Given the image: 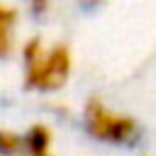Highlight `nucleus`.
I'll list each match as a JSON object with an SVG mask.
<instances>
[{
    "label": "nucleus",
    "mask_w": 156,
    "mask_h": 156,
    "mask_svg": "<svg viewBox=\"0 0 156 156\" xmlns=\"http://www.w3.org/2000/svg\"><path fill=\"white\" fill-rule=\"evenodd\" d=\"M24 134V156H46L51 146V129L46 124H32Z\"/></svg>",
    "instance_id": "obj_4"
},
{
    "label": "nucleus",
    "mask_w": 156,
    "mask_h": 156,
    "mask_svg": "<svg viewBox=\"0 0 156 156\" xmlns=\"http://www.w3.org/2000/svg\"><path fill=\"white\" fill-rule=\"evenodd\" d=\"M46 156H49V154H46Z\"/></svg>",
    "instance_id": "obj_7"
},
{
    "label": "nucleus",
    "mask_w": 156,
    "mask_h": 156,
    "mask_svg": "<svg viewBox=\"0 0 156 156\" xmlns=\"http://www.w3.org/2000/svg\"><path fill=\"white\" fill-rule=\"evenodd\" d=\"M83 127L93 139L105 141V144H115V146H129L139 139V124L129 115L110 110L98 98L85 102Z\"/></svg>",
    "instance_id": "obj_2"
},
{
    "label": "nucleus",
    "mask_w": 156,
    "mask_h": 156,
    "mask_svg": "<svg viewBox=\"0 0 156 156\" xmlns=\"http://www.w3.org/2000/svg\"><path fill=\"white\" fill-rule=\"evenodd\" d=\"M34 2H46V0H34Z\"/></svg>",
    "instance_id": "obj_6"
},
{
    "label": "nucleus",
    "mask_w": 156,
    "mask_h": 156,
    "mask_svg": "<svg viewBox=\"0 0 156 156\" xmlns=\"http://www.w3.org/2000/svg\"><path fill=\"white\" fill-rule=\"evenodd\" d=\"M0 156H24V134L0 129Z\"/></svg>",
    "instance_id": "obj_5"
},
{
    "label": "nucleus",
    "mask_w": 156,
    "mask_h": 156,
    "mask_svg": "<svg viewBox=\"0 0 156 156\" xmlns=\"http://www.w3.org/2000/svg\"><path fill=\"white\" fill-rule=\"evenodd\" d=\"M17 10L0 2V58L12 56L15 51V29H17Z\"/></svg>",
    "instance_id": "obj_3"
},
{
    "label": "nucleus",
    "mask_w": 156,
    "mask_h": 156,
    "mask_svg": "<svg viewBox=\"0 0 156 156\" xmlns=\"http://www.w3.org/2000/svg\"><path fill=\"white\" fill-rule=\"evenodd\" d=\"M24 85L39 93H54L66 85L71 76V51L63 44L44 46L39 39H29L22 46Z\"/></svg>",
    "instance_id": "obj_1"
}]
</instances>
